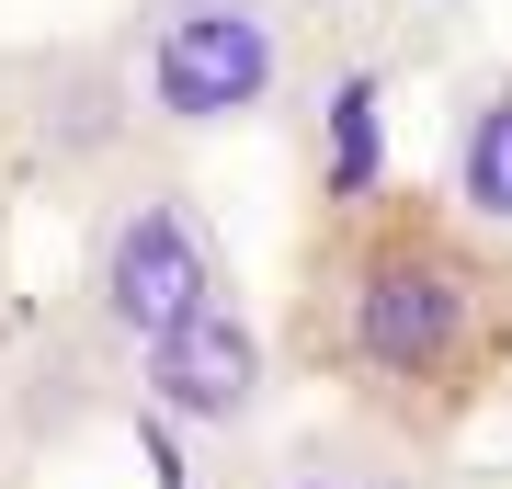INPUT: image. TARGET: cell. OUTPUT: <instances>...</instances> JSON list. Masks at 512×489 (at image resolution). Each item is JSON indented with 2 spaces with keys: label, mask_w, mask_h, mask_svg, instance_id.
<instances>
[{
  "label": "cell",
  "mask_w": 512,
  "mask_h": 489,
  "mask_svg": "<svg viewBox=\"0 0 512 489\" xmlns=\"http://www.w3.org/2000/svg\"><path fill=\"white\" fill-rule=\"evenodd\" d=\"M285 364L330 387V410L444 455L512 399V251L456 217L444 182L319 194L296 228Z\"/></svg>",
  "instance_id": "cell-1"
},
{
  "label": "cell",
  "mask_w": 512,
  "mask_h": 489,
  "mask_svg": "<svg viewBox=\"0 0 512 489\" xmlns=\"http://www.w3.org/2000/svg\"><path fill=\"white\" fill-rule=\"evenodd\" d=\"M148 103V137L160 148H217L251 137L308 91L319 69V12L308 0H126L114 23Z\"/></svg>",
  "instance_id": "cell-2"
},
{
  "label": "cell",
  "mask_w": 512,
  "mask_h": 489,
  "mask_svg": "<svg viewBox=\"0 0 512 489\" xmlns=\"http://www.w3.org/2000/svg\"><path fill=\"white\" fill-rule=\"evenodd\" d=\"M217 296H239L228 228L171 160H148L114 194H92V217H80V319L103 330V353L137 364L148 342H171Z\"/></svg>",
  "instance_id": "cell-3"
},
{
  "label": "cell",
  "mask_w": 512,
  "mask_h": 489,
  "mask_svg": "<svg viewBox=\"0 0 512 489\" xmlns=\"http://www.w3.org/2000/svg\"><path fill=\"white\" fill-rule=\"evenodd\" d=\"M148 103H137V69L126 46L92 35V46H0V171H46V182H80V205L114 194L126 171H148Z\"/></svg>",
  "instance_id": "cell-4"
},
{
  "label": "cell",
  "mask_w": 512,
  "mask_h": 489,
  "mask_svg": "<svg viewBox=\"0 0 512 489\" xmlns=\"http://www.w3.org/2000/svg\"><path fill=\"white\" fill-rule=\"evenodd\" d=\"M126 376H137V410L148 421L251 455L262 444V410H274V387H285V330L262 319L251 296H217V308H194L171 342H148Z\"/></svg>",
  "instance_id": "cell-5"
},
{
  "label": "cell",
  "mask_w": 512,
  "mask_h": 489,
  "mask_svg": "<svg viewBox=\"0 0 512 489\" xmlns=\"http://www.w3.org/2000/svg\"><path fill=\"white\" fill-rule=\"evenodd\" d=\"M433 182L456 194V217H478L512 251V57H478V69L444 80V103H433Z\"/></svg>",
  "instance_id": "cell-6"
},
{
  "label": "cell",
  "mask_w": 512,
  "mask_h": 489,
  "mask_svg": "<svg viewBox=\"0 0 512 489\" xmlns=\"http://www.w3.org/2000/svg\"><path fill=\"white\" fill-rule=\"evenodd\" d=\"M239 489H444V455H421L399 433H376V421L330 410V421H308V433L251 444Z\"/></svg>",
  "instance_id": "cell-7"
},
{
  "label": "cell",
  "mask_w": 512,
  "mask_h": 489,
  "mask_svg": "<svg viewBox=\"0 0 512 489\" xmlns=\"http://www.w3.org/2000/svg\"><path fill=\"white\" fill-rule=\"evenodd\" d=\"M0 489H23V433H0Z\"/></svg>",
  "instance_id": "cell-8"
},
{
  "label": "cell",
  "mask_w": 512,
  "mask_h": 489,
  "mask_svg": "<svg viewBox=\"0 0 512 489\" xmlns=\"http://www.w3.org/2000/svg\"><path fill=\"white\" fill-rule=\"evenodd\" d=\"M0 251H12V171H0Z\"/></svg>",
  "instance_id": "cell-9"
}]
</instances>
